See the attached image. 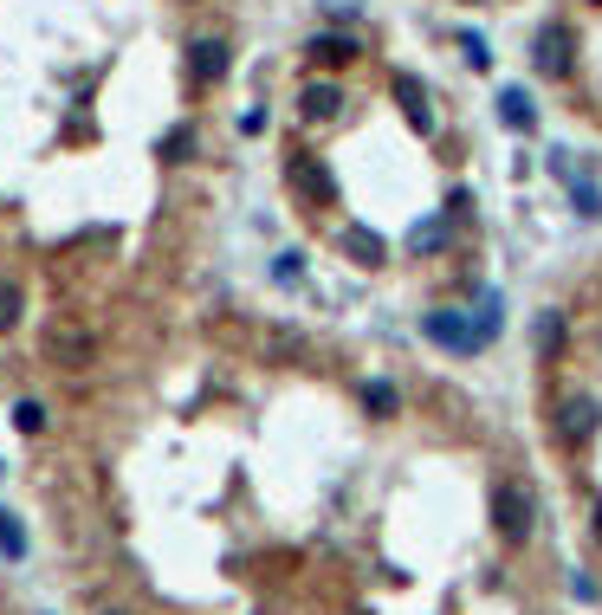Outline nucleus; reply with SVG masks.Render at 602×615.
Returning a JSON list of instances; mask_svg holds the SVG:
<instances>
[{
	"label": "nucleus",
	"mask_w": 602,
	"mask_h": 615,
	"mask_svg": "<svg viewBox=\"0 0 602 615\" xmlns=\"http://www.w3.org/2000/svg\"><path fill=\"white\" fill-rule=\"evenodd\" d=\"M395 104H402V117H408L415 136H434V111H428V91H421L415 72H395Z\"/></svg>",
	"instance_id": "nucleus-9"
},
{
	"label": "nucleus",
	"mask_w": 602,
	"mask_h": 615,
	"mask_svg": "<svg viewBox=\"0 0 602 615\" xmlns=\"http://www.w3.org/2000/svg\"><path fill=\"white\" fill-rule=\"evenodd\" d=\"M596 428H602V402H596V395H564V402H557L551 434H557L564 447H590Z\"/></svg>",
	"instance_id": "nucleus-3"
},
{
	"label": "nucleus",
	"mask_w": 602,
	"mask_h": 615,
	"mask_svg": "<svg viewBox=\"0 0 602 615\" xmlns=\"http://www.w3.org/2000/svg\"><path fill=\"white\" fill-rule=\"evenodd\" d=\"M285 182H292L298 195L311 201V208H337V182H331V169H324L318 156H305V149L285 162Z\"/></svg>",
	"instance_id": "nucleus-5"
},
{
	"label": "nucleus",
	"mask_w": 602,
	"mask_h": 615,
	"mask_svg": "<svg viewBox=\"0 0 602 615\" xmlns=\"http://www.w3.org/2000/svg\"><path fill=\"white\" fill-rule=\"evenodd\" d=\"M499 117H505V130L531 136V130H538V104H531V91L525 85H499Z\"/></svg>",
	"instance_id": "nucleus-12"
},
{
	"label": "nucleus",
	"mask_w": 602,
	"mask_h": 615,
	"mask_svg": "<svg viewBox=\"0 0 602 615\" xmlns=\"http://www.w3.org/2000/svg\"><path fill=\"white\" fill-rule=\"evenodd\" d=\"M298 111H305L311 123H331V117H344V85H331V78H311V85L298 91Z\"/></svg>",
	"instance_id": "nucleus-11"
},
{
	"label": "nucleus",
	"mask_w": 602,
	"mask_h": 615,
	"mask_svg": "<svg viewBox=\"0 0 602 615\" xmlns=\"http://www.w3.org/2000/svg\"><path fill=\"white\" fill-rule=\"evenodd\" d=\"M551 169H557V182L570 188V201H577V214H583V221H596V214H602V188H596V182H583V175L570 169V156H564V149H551Z\"/></svg>",
	"instance_id": "nucleus-10"
},
{
	"label": "nucleus",
	"mask_w": 602,
	"mask_h": 615,
	"mask_svg": "<svg viewBox=\"0 0 602 615\" xmlns=\"http://www.w3.org/2000/svg\"><path fill=\"white\" fill-rule=\"evenodd\" d=\"M227 65H234L227 39H195V46H188V78H195V85H221Z\"/></svg>",
	"instance_id": "nucleus-8"
},
{
	"label": "nucleus",
	"mask_w": 602,
	"mask_h": 615,
	"mask_svg": "<svg viewBox=\"0 0 602 615\" xmlns=\"http://www.w3.org/2000/svg\"><path fill=\"white\" fill-rule=\"evenodd\" d=\"M305 59L318 65V72H344V65L357 59V39H344V33H318V39L305 46Z\"/></svg>",
	"instance_id": "nucleus-13"
},
{
	"label": "nucleus",
	"mask_w": 602,
	"mask_h": 615,
	"mask_svg": "<svg viewBox=\"0 0 602 615\" xmlns=\"http://www.w3.org/2000/svg\"><path fill=\"white\" fill-rule=\"evenodd\" d=\"M441 246H447V214H428V221H421L415 234H408V253H415V259L441 253Z\"/></svg>",
	"instance_id": "nucleus-14"
},
{
	"label": "nucleus",
	"mask_w": 602,
	"mask_h": 615,
	"mask_svg": "<svg viewBox=\"0 0 602 615\" xmlns=\"http://www.w3.org/2000/svg\"><path fill=\"white\" fill-rule=\"evenodd\" d=\"M421 337H428L434 350H454V357H480L486 350L480 324H473L467 311H428V318H421Z\"/></svg>",
	"instance_id": "nucleus-2"
},
{
	"label": "nucleus",
	"mask_w": 602,
	"mask_h": 615,
	"mask_svg": "<svg viewBox=\"0 0 602 615\" xmlns=\"http://www.w3.org/2000/svg\"><path fill=\"white\" fill-rule=\"evenodd\" d=\"M272 279H279V285H298V279H305V253H279V259H272Z\"/></svg>",
	"instance_id": "nucleus-21"
},
{
	"label": "nucleus",
	"mask_w": 602,
	"mask_h": 615,
	"mask_svg": "<svg viewBox=\"0 0 602 615\" xmlns=\"http://www.w3.org/2000/svg\"><path fill=\"white\" fill-rule=\"evenodd\" d=\"M0 557H26V531L13 525V512H0Z\"/></svg>",
	"instance_id": "nucleus-20"
},
{
	"label": "nucleus",
	"mask_w": 602,
	"mask_h": 615,
	"mask_svg": "<svg viewBox=\"0 0 602 615\" xmlns=\"http://www.w3.org/2000/svg\"><path fill=\"white\" fill-rule=\"evenodd\" d=\"M156 156L162 162H188V156H195V123H175V130L156 143Z\"/></svg>",
	"instance_id": "nucleus-17"
},
{
	"label": "nucleus",
	"mask_w": 602,
	"mask_h": 615,
	"mask_svg": "<svg viewBox=\"0 0 602 615\" xmlns=\"http://www.w3.org/2000/svg\"><path fill=\"white\" fill-rule=\"evenodd\" d=\"M557 344H564V318L544 311V318H538V350H557Z\"/></svg>",
	"instance_id": "nucleus-22"
},
{
	"label": "nucleus",
	"mask_w": 602,
	"mask_h": 615,
	"mask_svg": "<svg viewBox=\"0 0 602 615\" xmlns=\"http://www.w3.org/2000/svg\"><path fill=\"white\" fill-rule=\"evenodd\" d=\"M91 350H98V337H91L78 318H59V324L46 331V363H52V369H85Z\"/></svg>",
	"instance_id": "nucleus-4"
},
{
	"label": "nucleus",
	"mask_w": 602,
	"mask_h": 615,
	"mask_svg": "<svg viewBox=\"0 0 602 615\" xmlns=\"http://www.w3.org/2000/svg\"><path fill=\"white\" fill-rule=\"evenodd\" d=\"M13 428H20V434H46V408H39L33 395H26V402H13Z\"/></svg>",
	"instance_id": "nucleus-19"
},
{
	"label": "nucleus",
	"mask_w": 602,
	"mask_h": 615,
	"mask_svg": "<svg viewBox=\"0 0 602 615\" xmlns=\"http://www.w3.org/2000/svg\"><path fill=\"white\" fill-rule=\"evenodd\" d=\"M492 531H499V544H531V531H538V492L531 480H499L492 486Z\"/></svg>",
	"instance_id": "nucleus-1"
},
{
	"label": "nucleus",
	"mask_w": 602,
	"mask_h": 615,
	"mask_svg": "<svg viewBox=\"0 0 602 615\" xmlns=\"http://www.w3.org/2000/svg\"><path fill=\"white\" fill-rule=\"evenodd\" d=\"M460 52H467L473 72H486V65H492V52H486V39H480V33H460Z\"/></svg>",
	"instance_id": "nucleus-23"
},
{
	"label": "nucleus",
	"mask_w": 602,
	"mask_h": 615,
	"mask_svg": "<svg viewBox=\"0 0 602 615\" xmlns=\"http://www.w3.org/2000/svg\"><path fill=\"white\" fill-rule=\"evenodd\" d=\"M473 324H480V337L492 344V337L505 331V298H499V292H480V305H473Z\"/></svg>",
	"instance_id": "nucleus-15"
},
{
	"label": "nucleus",
	"mask_w": 602,
	"mask_h": 615,
	"mask_svg": "<svg viewBox=\"0 0 602 615\" xmlns=\"http://www.w3.org/2000/svg\"><path fill=\"white\" fill-rule=\"evenodd\" d=\"M20 318H26V292H20L13 279H0V337L20 331Z\"/></svg>",
	"instance_id": "nucleus-16"
},
{
	"label": "nucleus",
	"mask_w": 602,
	"mask_h": 615,
	"mask_svg": "<svg viewBox=\"0 0 602 615\" xmlns=\"http://www.w3.org/2000/svg\"><path fill=\"white\" fill-rule=\"evenodd\" d=\"M590 525H596V538H602V499H596V518H590Z\"/></svg>",
	"instance_id": "nucleus-24"
},
{
	"label": "nucleus",
	"mask_w": 602,
	"mask_h": 615,
	"mask_svg": "<svg viewBox=\"0 0 602 615\" xmlns=\"http://www.w3.org/2000/svg\"><path fill=\"white\" fill-rule=\"evenodd\" d=\"M363 408L369 415H395V408H402V389H395V382H363Z\"/></svg>",
	"instance_id": "nucleus-18"
},
{
	"label": "nucleus",
	"mask_w": 602,
	"mask_h": 615,
	"mask_svg": "<svg viewBox=\"0 0 602 615\" xmlns=\"http://www.w3.org/2000/svg\"><path fill=\"white\" fill-rule=\"evenodd\" d=\"M460 7H480V0H460Z\"/></svg>",
	"instance_id": "nucleus-25"
},
{
	"label": "nucleus",
	"mask_w": 602,
	"mask_h": 615,
	"mask_svg": "<svg viewBox=\"0 0 602 615\" xmlns=\"http://www.w3.org/2000/svg\"><path fill=\"white\" fill-rule=\"evenodd\" d=\"M570 65H577V52H570V33H564V26H544V33L531 39V72L557 85V78H570Z\"/></svg>",
	"instance_id": "nucleus-6"
},
{
	"label": "nucleus",
	"mask_w": 602,
	"mask_h": 615,
	"mask_svg": "<svg viewBox=\"0 0 602 615\" xmlns=\"http://www.w3.org/2000/svg\"><path fill=\"white\" fill-rule=\"evenodd\" d=\"M596 7H602V0H596Z\"/></svg>",
	"instance_id": "nucleus-26"
},
{
	"label": "nucleus",
	"mask_w": 602,
	"mask_h": 615,
	"mask_svg": "<svg viewBox=\"0 0 602 615\" xmlns=\"http://www.w3.org/2000/svg\"><path fill=\"white\" fill-rule=\"evenodd\" d=\"M337 246H344V259H357L363 272H376V266H389V240L376 234V227H363V221H350L344 234H337Z\"/></svg>",
	"instance_id": "nucleus-7"
}]
</instances>
